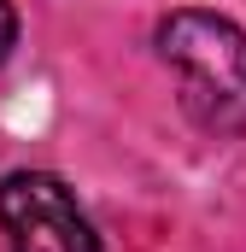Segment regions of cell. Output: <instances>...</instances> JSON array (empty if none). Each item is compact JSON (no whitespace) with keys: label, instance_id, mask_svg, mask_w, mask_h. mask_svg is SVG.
Listing matches in <instances>:
<instances>
[{"label":"cell","instance_id":"cell-2","mask_svg":"<svg viewBox=\"0 0 246 252\" xmlns=\"http://www.w3.org/2000/svg\"><path fill=\"white\" fill-rule=\"evenodd\" d=\"M0 229L12 252H100L82 205L47 170H12L0 182Z\"/></svg>","mask_w":246,"mask_h":252},{"label":"cell","instance_id":"cell-1","mask_svg":"<svg viewBox=\"0 0 246 252\" xmlns=\"http://www.w3.org/2000/svg\"><path fill=\"white\" fill-rule=\"evenodd\" d=\"M158 59L182 82L187 118L211 135H246V30L217 12H170Z\"/></svg>","mask_w":246,"mask_h":252},{"label":"cell","instance_id":"cell-3","mask_svg":"<svg viewBox=\"0 0 246 252\" xmlns=\"http://www.w3.org/2000/svg\"><path fill=\"white\" fill-rule=\"evenodd\" d=\"M12 41H18V12H12V0H0V64L12 53Z\"/></svg>","mask_w":246,"mask_h":252}]
</instances>
